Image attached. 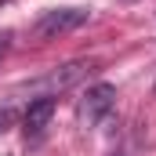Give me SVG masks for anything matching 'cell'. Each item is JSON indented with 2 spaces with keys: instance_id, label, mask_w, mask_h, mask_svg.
Masks as SVG:
<instances>
[{
  "instance_id": "1",
  "label": "cell",
  "mask_w": 156,
  "mask_h": 156,
  "mask_svg": "<svg viewBox=\"0 0 156 156\" xmlns=\"http://www.w3.org/2000/svg\"><path fill=\"white\" fill-rule=\"evenodd\" d=\"M87 18H91L87 7H55V11H44V15L37 18V26H33V37H37V40L66 37V33L80 29Z\"/></svg>"
},
{
  "instance_id": "2",
  "label": "cell",
  "mask_w": 156,
  "mask_h": 156,
  "mask_svg": "<svg viewBox=\"0 0 156 156\" xmlns=\"http://www.w3.org/2000/svg\"><path fill=\"white\" fill-rule=\"evenodd\" d=\"M113 105H116V87L113 83H94V87L83 91V98L76 105V116H80L83 127H98L102 120L113 113Z\"/></svg>"
},
{
  "instance_id": "3",
  "label": "cell",
  "mask_w": 156,
  "mask_h": 156,
  "mask_svg": "<svg viewBox=\"0 0 156 156\" xmlns=\"http://www.w3.org/2000/svg\"><path fill=\"white\" fill-rule=\"evenodd\" d=\"M87 73H91V62H69V66L47 73L44 80H33L29 87H33V91H66V87H73L76 80H83Z\"/></svg>"
},
{
  "instance_id": "4",
  "label": "cell",
  "mask_w": 156,
  "mask_h": 156,
  "mask_svg": "<svg viewBox=\"0 0 156 156\" xmlns=\"http://www.w3.org/2000/svg\"><path fill=\"white\" fill-rule=\"evenodd\" d=\"M51 116H55V94H40L37 102H29V105H26V113H22V131L37 138V134L47 131Z\"/></svg>"
},
{
  "instance_id": "5",
  "label": "cell",
  "mask_w": 156,
  "mask_h": 156,
  "mask_svg": "<svg viewBox=\"0 0 156 156\" xmlns=\"http://www.w3.org/2000/svg\"><path fill=\"white\" fill-rule=\"evenodd\" d=\"M11 123H15V109H0V134H4Z\"/></svg>"
},
{
  "instance_id": "6",
  "label": "cell",
  "mask_w": 156,
  "mask_h": 156,
  "mask_svg": "<svg viewBox=\"0 0 156 156\" xmlns=\"http://www.w3.org/2000/svg\"><path fill=\"white\" fill-rule=\"evenodd\" d=\"M7 40H11V33H7V29H0V55L7 51Z\"/></svg>"
},
{
  "instance_id": "7",
  "label": "cell",
  "mask_w": 156,
  "mask_h": 156,
  "mask_svg": "<svg viewBox=\"0 0 156 156\" xmlns=\"http://www.w3.org/2000/svg\"><path fill=\"white\" fill-rule=\"evenodd\" d=\"M113 156H127V153H123V149H116V153H113Z\"/></svg>"
}]
</instances>
